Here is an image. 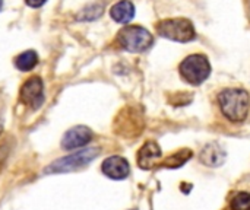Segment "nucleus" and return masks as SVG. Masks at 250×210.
<instances>
[{"mask_svg": "<svg viewBox=\"0 0 250 210\" xmlns=\"http://www.w3.org/2000/svg\"><path fill=\"white\" fill-rule=\"evenodd\" d=\"M101 171L107 178L114 180V181H122V180H126L129 177L130 165H129L127 159H125L123 156L113 155V156H108L103 162Z\"/></svg>", "mask_w": 250, "mask_h": 210, "instance_id": "obj_8", "label": "nucleus"}, {"mask_svg": "<svg viewBox=\"0 0 250 210\" xmlns=\"http://www.w3.org/2000/svg\"><path fill=\"white\" fill-rule=\"evenodd\" d=\"M1 6H3V0H0V10H1Z\"/></svg>", "mask_w": 250, "mask_h": 210, "instance_id": "obj_18", "label": "nucleus"}, {"mask_svg": "<svg viewBox=\"0 0 250 210\" xmlns=\"http://www.w3.org/2000/svg\"><path fill=\"white\" fill-rule=\"evenodd\" d=\"M110 16L114 22L127 25L135 18V6L130 0H120L111 7Z\"/></svg>", "mask_w": 250, "mask_h": 210, "instance_id": "obj_11", "label": "nucleus"}, {"mask_svg": "<svg viewBox=\"0 0 250 210\" xmlns=\"http://www.w3.org/2000/svg\"><path fill=\"white\" fill-rule=\"evenodd\" d=\"M192 156H193V152H192L190 149H182V151L173 153L171 156H168V158L164 161V167H166V168H171V170L180 168V167H183Z\"/></svg>", "mask_w": 250, "mask_h": 210, "instance_id": "obj_14", "label": "nucleus"}, {"mask_svg": "<svg viewBox=\"0 0 250 210\" xmlns=\"http://www.w3.org/2000/svg\"><path fill=\"white\" fill-rule=\"evenodd\" d=\"M1 132H3V120L0 118V134H1Z\"/></svg>", "mask_w": 250, "mask_h": 210, "instance_id": "obj_17", "label": "nucleus"}, {"mask_svg": "<svg viewBox=\"0 0 250 210\" xmlns=\"http://www.w3.org/2000/svg\"><path fill=\"white\" fill-rule=\"evenodd\" d=\"M179 72L185 82L198 86L209 77L211 63L204 54H190L180 63Z\"/></svg>", "mask_w": 250, "mask_h": 210, "instance_id": "obj_4", "label": "nucleus"}, {"mask_svg": "<svg viewBox=\"0 0 250 210\" xmlns=\"http://www.w3.org/2000/svg\"><path fill=\"white\" fill-rule=\"evenodd\" d=\"M157 32L160 37L176 42H190L196 38L195 26L186 18L164 19L157 25Z\"/></svg>", "mask_w": 250, "mask_h": 210, "instance_id": "obj_5", "label": "nucleus"}, {"mask_svg": "<svg viewBox=\"0 0 250 210\" xmlns=\"http://www.w3.org/2000/svg\"><path fill=\"white\" fill-rule=\"evenodd\" d=\"M19 96H21V101L26 107H29L31 110L35 111V110L41 108V105L45 101V96H44V83H42L41 77L32 76L28 80H25V83L21 88Z\"/></svg>", "mask_w": 250, "mask_h": 210, "instance_id": "obj_6", "label": "nucleus"}, {"mask_svg": "<svg viewBox=\"0 0 250 210\" xmlns=\"http://www.w3.org/2000/svg\"><path fill=\"white\" fill-rule=\"evenodd\" d=\"M231 210H250V193H237L230 203Z\"/></svg>", "mask_w": 250, "mask_h": 210, "instance_id": "obj_15", "label": "nucleus"}, {"mask_svg": "<svg viewBox=\"0 0 250 210\" xmlns=\"http://www.w3.org/2000/svg\"><path fill=\"white\" fill-rule=\"evenodd\" d=\"M47 0H25V3L29 6V7H41Z\"/></svg>", "mask_w": 250, "mask_h": 210, "instance_id": "obj_16", "label": "nucleus"}, {"mask_svg": "<svg viewBox=\"0 0 250 210\" xmlns=\"http://www.w3.org/2000/svg\"><path fill=\"white\" fill-rule=\"evenodd\" d=\"M100 155V148H82L81 151H76L70 155H66L48 167H45L44 174L53 175V174H67L78 171L81 168L88 167L92 161H95Z\"/></svg>", "mask_w": 250, "mask_h": 210, "instance_id": "obj_2", "label": "nucleus"}, {"mask_svg": "<svg viewBox=\"0 0 250 210\" xmlns=\"http://www.w3.org/2000/svg\"><path fill=\"white\" fill-rule=\"evenodd\" d=\"M37 64H38V54L34 50L23 51L15 58V67L21 72H29Z\"/></svg>", "mask_w": 250, "mask_h": 210, "instance_id": "obj_13", "label": "nucleus"}, {"mask_svg": "<svg viewBox=\"0 0 250 210\" xmlns=\"http://www.w3.org/2000/svg\"><path fill=\"white\" fill-rule=\"evenodd\" d=\"M94 139V133L86 126H75L67 130L62 137V148L64 151L82 149Z\"/></svg>", "mask_w": 250, "mask_h": 210, "instance_id": "obj_7", "label": "nucleus"}, {"mask_svg": "<svg viewBox=\"0 0 250 210\" xmlns=\"http://www.w3.org/2000/svg\"><path fill=\"white\" fill-rule=\"evenodd\" d=\"M161 156L163 152L158 143L154 140H148L138 152V167L145 171L152 170L157 165V162L161 159Z\"/></svg>", "mask_w": 250, "mask_h": 210, "instance_id": "obj_10", "label": "nucleus"}, {"mask_svg": "<svg viewBox=\"0 0 250 210\" xmlns=\"http://www.w3.org/2000/svg\"><path fill=\"white\" fill-rule=\"evenodd\" d=\"M105 10V3L104 1H94V3H89L86 4L78 15V20H82V22H91V20H95L98 19Z\"/></svg>", "mask_w": 250, "mask_h": 210, "instance_id": "obj_12", "label": "nucleus"}, {"mask_svg": "<svg viewBox=\"0 0 250 210\" xmlns=\"http://www.w3.org/2000/svg\"><path fill=\"white\" fill-rule=\"evenodd\" d=\"M218 105L227 120L242 123L250 111V96L245 89L227 88L218 94Z\"/></svg>", "mask_w": 250, "mask_h": 210, "instance_id": "obj_1", "label": "nucleus"}, {"mask_svg": "<svg viewBox=\"0 0 250 210\" xmlns=\"http://www.w3.org/2000/svg\"><path fill=\"white\" fill-rule=\"evenodd\" d=\"M119 44L130 53H144L154 44L152 34L139 25H126L117 34Z\"/></svg>", "mask_w": 250, "mask_h": 210, "instance_id": "obj_3", "label": "nucleus"}, {"mask_svg": "<svg viewBox=\"0 0 250 210\" xmlns=\"http://www.w3.org/2000/svg\"><path fill=\"white\" fill-rule=\"evenodd\" d=\"M130 210H138V209H130Z\"/></svg>", "mask_w": 250, "mask_h": 210, "instance_id": "obj_19", "label": "nucleus"}, {"mask_svg": "<svg viewBox=\"0 0 250 210\" xmlns=\"http://www.w3.org/2000/svg\"><path fill=\"white\" fill-rule=\"evenodd\" d=\"M199 159L204 165L209 168H218L226 164L227 152L218 142H211L202 149V152L199 153Z\"/></svg>", "mask_w": 250, "mask_h": 210, "instance_id": "obj_9", "label": "nucleus"}]
</instances>
